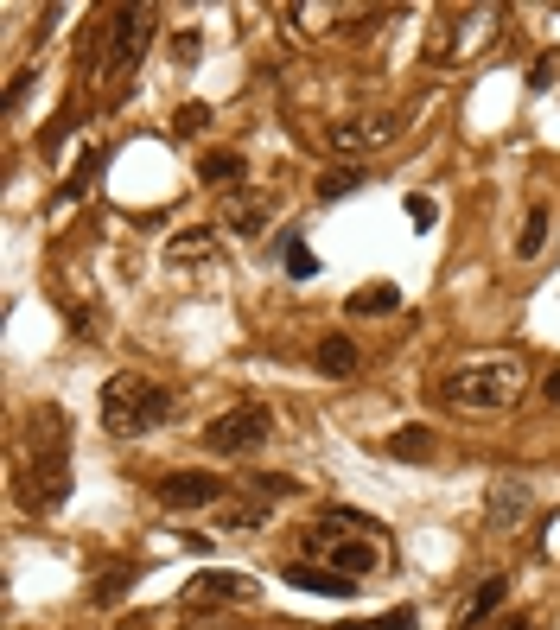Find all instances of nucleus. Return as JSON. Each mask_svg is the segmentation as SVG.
I'll return each mask as SVG.
<instances>
[{
    "label": "nucleus",
    "instance_id": "nucleus-1",
    "mask_svg": "<svg viewBox=\"0 0 560 630\" xmlns=\"http://www.w3.org/2000/svg\"><path fill=\"white\" fill-rule=\"evenodd\" d=\"M516 389H522V363L510 357V350H497V357H471V363H459V370L446 376V401L478 408V414L510 408Z\"/></svg>",
    "mask_w": 560,
    "mask_h": 630
},
{
    "label": "nucleus",
    "instance_id": "nucleus-2",
    "mask_svg": "<svg viewBox=\"0 0 560 630\" xmlns=\"http://www.w3.org/2000/svg\"><path fill=\"white\" fill-rule=\"evenodd\" d=\"M166 414H172V395L160 389V382H147V376H115L109 389H102V427L121 433V440L160 427Z\"/></svg>",
    "mask_w": 560,
    "mask_h": 630
},
{
    "label": "nucleus",
    "instance_id": "nucleus-3",
    "mask_svg": "<svg viewBox=\"0 0 560 630\" xmlns=\"http://www.w3.org/2000/svg\"><path fill=\"white\" fill-rule=\"evenodd\" d=\"M147 32H153V13H147V7H115V13H109V45H102V70L128 77V70L140 64Z\"/></svg>",
    "mask_w": 560,
    "mask_h": 630
},
{
    "label": "nucleus",
    "instance_id": "nucleus-4",
    "mask_svg": "<svg viewBox=\"0 0 560 630\" xmlns=\"http://www.w3.org/2000/svg\"><path fill=\"white\" fill-rule=\"evenodd\" d=\"M395 128H401L395 115L370 109V115H350V121H338V128H325V147H331V153H344V160L357 166V153H376V147H389V140H395Z\"/></svg>",
    "mask_w": 560,
    "mask_h": 630
},
{
    "label": "nucleus",
    "instance_id": "nucleus-5",
    "mask_svg": "<svg viewBox=\"0 0 560 630\" xmlns=\"http://www.w3.org/2000/svg\"><path fill=\"white\" fill-rule=\"evenodd\" d=\"M268 408H230L223 420H210V433H204V446L217 452V459H230V452H255L261 440H268Z\"/></svg>",
    "mask_w": 560,
    "mask_h": 630
},
{
    "label": "nucleus",
    "instance_id": "nucleus-6",
    "mask_svg": "<svg viewBox=\"0 0 560 630\" xmlns=\"http://www.w3.org/2000/svg\"><path fill=\"white\" fill-rule=\"evenodd\" d=\"M217 497H223V484L210 471H172V478H160V503H172V510H204Z\"/></svg>",
    "mask_w": 560,
    "mask_h": 630
},
{
    "label": "nucleus",
    "instance_id": "nucleus-7",
    "mask_svg": "<svg viewBox=\"0 0 560 630\" xmlns=\"http://www.w3.org/2000/svg\"><path fill=\"white\" fill-rule=\"evenodd\" d=\"M274 210H280V198H274V191H236V198L223 204V223H230L236 236H255L261 223L274 217Z\"/></svg>",
    "mask_w": 560,
    "mask_h": 630
},
{
    "label": "nucleus",
    "instance_id": "nucleus-8",
    "mask_svg": "<svg viewBox=\"0 0 560 630\" xmlns=\"http://www.w3.org/2000/svg\"><path fill=\"white\" fill-rule=\"evenodd\" d=\"M319 548L331 554V573H344V580H363V573H376V541H325L319 535Z\"/></svg>",
    "mask_w": 560,
    "mask_h": 630
},
{
    "label": "nucleus",
    "instance_id": "nucleus-9",
    "mask_svg": "<svg viewBox=\"0 0 560 630\" xmlns=\"http://www.w3.org/2000/svg\"><path fill=\"white\" fill-rule=\"evenodd\" d=\"M287 586L325 592V599H350V592H357V580H344V573H331V567H287Z\"/></svg>",
    "mask_w": 560,
    "mask_h": 630
},
{
    "label": "nucleus",
    "instance_id": "nucleus-10",
    "mask_svg": "<svg viewBox=\"0 0 560 630\" xmlns=\"http://www.w3.org/2000/svg\"><path fill=\"white\" fill-rule=\"evenodd\" d=\"M401 306V287L395 280H376V287H357L350 293V319H382V312Z\"/></svg>",
    "mask_w": 560,
    "mask_h": 630
},
{
    "label": "nucleus",
    "instance_id": "nucleus-11",
    "mask_svg": "<svg viewBox=\"0 0 560 630\" xmlns=\"http://www.w3.org/2000/svg\"><path fill=\"white\" fill-rule=\"evenodd\" d=\"M503 586H510V580H497V573H490V580H478V592H471L465 611H459V630H478V624L490 618V611L503 605Z\"/></svg>",
    "mask_w": 560,
    "mask_h": 630
},
{
    "label": "nucleus",
    "instance_id": "nucleus-12",
    "mask_svg": "<svg viewBox=\"0 0 560 630\" xmlns=\"http://www.w3.org/2000/svg\"><path fill=\"white\" fill-rule=\"evenodd\" d=\"M319 370H325V376H350V370H357V344H350L344 331L319 338Z\"/></svg>",
    "mask_w": 560,
    "mask_h": 630
},
{
    "label": "nucleus",
    "instance_id": "nucleus-13",
    "mask_svg": "<svg viewBox=\"0 0 560 630\" xmlns=\"http://www.w3.org/2000/svg\"><path fill=\"white\" fill-rule=\"evenodd\" d=\"M548 223H554L548 204H529V217H522V236H516V255H522V261L541 255V242H548Z\"/></svg>",
    "mask_w": 560,
    "mask_h": 630
},
{
    "label": "nucleus",
    "instance_id": "nucleus-14",
    "mask_svg": "<svg viewBox=\"0 0 560 630\" xmlns=\"http://www.w3.org/2000/svg\"><path fill=\"white\" fill-rule=\"evenodd\" d=\"M389 452H395V459L427 465V459H433V433H427V427H401V433H389Z\"/></svg>",
    "mask_w": 560,
    "mask_h": 630
},
{
    "label": "nucleus",
    "instance_id": "nucleus-15",
    "mask_svg": "<svg viewBox=\"0 0 560 630\" xmlns=\"http://www.w3.org/2000/svg\"><path fill=\"white\" fill-rule=\"evenodd\" d=\"M198 179L204 185H230V179H242V160H236V153H204Z\"/></svg>",
    "mask_w": 560,
    "mask_h": 630
},
{
    "label": "nucleus",
    "instance_id": "nucleus-16",
    "mask_svg": "<svg viewBox=\"0 0 560 630\" xmlns=\"http://www.w3.org/2000/svg\"><path fill=\"white\" fill-rule=\"evenodd\" d=\"M357 185H363V166H331L319 179V198H344V191H357Z\"/></svg>",
    "mask_w": 560,
    "mask_h": 630
},
{
    "label": "nucleus",
    "instance_id": "nucleus-17",
    "mask_svg": "<svg viewBox=\"0 0 560 630\" xmlns=\"http://www.w3.org/2000/svg\"><path fill=\"white\" fill-rule=\"evenodd\" d=\"M198 128H210V109L204 102H185V109L172 115V134H198Z\"/></svg>",
    "mask_w": 560,
    "mask_h": 630
},
{
    "label": "nucleus",
    "instance_id": "nucleus-18",
    "mask_svg": "<svg viewBox=\"0 0 560 630\" xmlns=\"http://www.w3.org/2000/svg\"><path fill=\"white\" fill-rule=\"evenodd\" d=\"M287 274L293 280H312V274H319V255H312L306 242H293V249H287Z\"/></svg>",
    "mask_w": 560,
    "mask_h": 630
},
{
    "label": "nucleus",
    "instance_id": "nucleus-19",
    "mask_svg": "<svg viewBox=\"0 0 560 630\" xmlns=\"http://www.w3.org/2000/svg\"><path fill=\"white\" fill-rule=\"evenodd\" d=\"M191 255H198V261H210V236L198 230V236H179V242H172V261H191Z\"/></svg>",
    "mask_w": 560,
    "mask_h": 630
},
{
    "label": "nucleus",
    "instance_id": "nucleus-20",
    "mask_svg": "<svg viewBox=\"0 0 560 630\" xmlns=\"http://www.w3.org/2000/svg\"><path fill=\"white\" fill-rule=\"evenodd\" d=\"M268 522V503H236L230 510V529H261Z\"/></svg>",
    "mask_w": 560,
    "mask_h": 630
},
{
    "label": "nucleus",
    "instance_id": "nucleus-21",
    "mask_svg": "<svg viewBox=\"0 0 560 630\" xmlns=\"http://www.w3.org/2000/svg\"><path fill=\"white\" fill-rule=\"evenodd\" d=\"M357 630H414V611L401 605V611H389V618H376V624H357Z\"/></svg>",
    "mask_w": 560,
    "mask_h": 630
},
{
    "label": "nucleus",
    "instance_id": "nucleus-22",
    "mask_svg": "<svg viewBox=\"0 0 560 630\" xmlns=\"http://www.w3.org/2000/svg\"><path fill=\"white\" fill-rule=\"evenodd\" d=\"M255 490H261V497H293L300 484H293V478H274V471H268V478H255Z\"/></svg>",
    "mask_w": 560,
    "mask_h": 630
},
{
    "label": "nucleus",
    "instance_id": "nucleus-23",
    "mask_svg": "<svg viewBox=\"0 0 560 630\" xmlns=\"http://www.w3.org/2000/svg\"><path fill=\"white\" fill-rule=\"evenodd\" d=\"M408 217L420 223V230H427V223H433V198H420V191H414V198H408Z\"/></svg>",
    "mask_w": 560,
    "mask_h": 630
},
{
    "label": "nucleus",
    "instance_id": "nucleus-24",
    "mask_svg": "<svg viewBox=\"0 0 560 630\" xmlns=\"http://www.w3.org/2000/svg\"><path fill=\"white\" fill-rule=\"evenodd\" d=\"M541 395H548V401H560V370H548V382H541Z\"/></svg>",
    "mask_w": 560,
    "mask_h": 630
},
{
    "label": "nucleus",
    "instance_id": "nucleus-25",
    "mask_svg": "<svg viewBox=\"0 0 560 630\" xmlns=\"http://www.w3.org/2000/svg\"><path fill=\"white\" fill-rule=\"evenodd\" d=\"M497 630H535V624L529 618H510V624H497Z\"/></svg>",
    "mask_w": 560,
    "mask_h": 630
}]
</instances>
